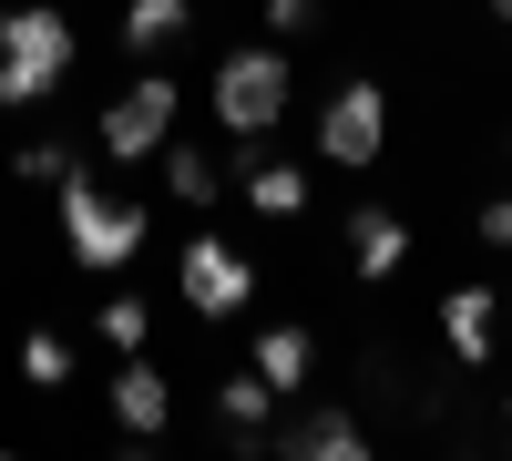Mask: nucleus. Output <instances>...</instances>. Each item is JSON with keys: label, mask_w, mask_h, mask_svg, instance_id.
I'll return each mask as SVG.
<instances>
[{"label": "nucleus", "mask_w": 512, "mask_h": 461, "mask_svg": "<svg viewBox=\"0 0 512 461\" xmlns=\"http://www.w3.org/2000/svg\"><path fill=\"white\" fill-rule=\"evenodd\" d=\"M492 21H502V31H512V0H492Z\"/></svg>", "instance_id": "21"}, {"label": "nucleus", "mask_w": 512, "mask_h": 461, "mask_svg": "<svg viewBox=\"0 0 512 461\" xmlns=\"http://www.w3.org/2000/svg\"><path fill=\"white\" fill-rule=\"evenodd\" d=\"M472 236H482V246H502V257H512V195H492V205H482V226H472Z\"/></svg>", "instance_id": "20"}, {"label": "nucleus", "mask_w": 512, "mask_h": 461, "mask_svg": "<svg viewBox=\"0 0 512 461\" xmlns=\"http://www.w3.org/2000/svg\"><path fill=\"white\" fill-rule=\"evenodd\" d=\"M93 339H103V349H123V359H134V349L154 339V298H134V287H113V298L93 308Z\"/></svg>", "instance_id": "16"}, {"label": "nucleus", "mask_w": 512, "mask_h": 461, "mask_svg": "<svg viewBox=\"0 0 512 461\" xmlns=\"http://www.w3.org/2000/svg\"><path fill=\"white\" fill-rule=\"evenodd\" d=\"M379 144H390V93L359 72V82H338V93L318 103V164H338V175H369Z\"/></svg>", "instance_id": "5"}, {"label": "nucleus", "mask_w": 512, "mask_h": 461, "mask_svg": "<svg viewBox=\"0 0 512 461\" xmlns=\"http://www.w3.org/2000/svg\"><path fill=\"white\" fill-rule=\"evenodd\" d=\"M82 62V31L62 0H11L0 11V113H31V103H52L62 82Z\"/></svg>", "instance_id": "1"}, {"label": "nucleus", "mask_w": 512, "mask_h": 461, "mask_svg": "<svg viewBox=\"0 0 512 461\" xmlns=\"http://www.w3.org/2000/svg\"><path fill=\"white\" fill-rule=\"evenodd\" d=\"M52 195H62V216H52V226H62V257H72V267L113 277V267H134V257H144V226H154V216H144L134 195H113L93 164H72Z\"/></svg>", "instance_id": "2"}, {"label": "nucleus", "mask_w": 512, "mask_h": 461, "mask_svg": "<svg viewBox=\"0 0 512 461\" xmlns=\"http://www.w3.org/2000/svg\"><path fill=\"white\" fill-rule=\"evenodd\" d=\"M287 93H297V62L277 52V41H236V52L216 62V82H205L226 144H267L277 123H287Z\"/></svg>", "instance_id": "3"}, {"label": "nucleus", "mask_w": 512, "mask_h": 461, "mask_svg": "<svg viewBox=\"0 0 512 461\" xmlns=\"http://www.w3.org/2000/svg\"><path fill=\"white\" fill-rule=\"evenodd\" d=\"M175 113H185V93H175V72H134L123 93L103 103V123H93V144L113 154V164H154L164 154V134H175Z\"/></svg>", "instance_id": "4"}, {"label": "nucleus", "mask_w": 512, "mask_h": 461, "mask_svg": "<svg viewBox=\"0 0 512 461\" xmlns=\"http://www.w3.org/2000/svg\"><path fill=\"white\" fill-rule=\"evenodd\" d=\"M216 421L236 451H267V421H277V390L256 380V369H226V390H216Z\"/></svg>", "instance_id": "12"}, {"label": "nucleus", "mask_w": 512, "mask_h": 461, "mask_svg": "<svg viewBox=\"0 0 512 461\" xmlns=\"http://www.w3.org/2000/svg\"><path fill=\"white\" fill-rule=\"evenodd\" d=\"M502 451H512V400H502Z\"/></svg>", "instance_id": "22"}, {"label": "nucleus", "mask_w": 512, "mask_h": 461, "mask_svg": "<svg viewBox=\"0 0 512 461\" xmlns=\"http://www.w3.org/2000/svg\"><path fill=\"white\" fill-rule=\"evenodd\" d=\"M72 369H82V349L62 339V328H31V339H21V380L31 390H72Z\"/></svg>", "instance_id": "17"}, {"label": "nucleus", "mask_w": 512, "mask_h": 461, "mask_svg": "<svg viewBox=\"0 0 512 461\" xmlns=\"http://www.w3.org/2000/svg\"><path fill=\"white\" fill-rule=\"evenodd\" d=\"M277 451H287V461H359V451H369V421L328 400V410H308V421H287Z\"/></svg>", "instance_id": "11"}, {"label": "nucleus", "mask_w": 512, "mask_h": 461, "mask_svg": "<svg viewBox=\"0 0 512 461\" xmlns=\"http://www.w3.org/2000/svg\"><path fill=\"white\" fill-rule=\"evenodd\" d=\"M246 369H256L277 400H287V390H308V380H318V328H308V318H267V328L246 339Z\"/></svg>", "instance_id": "7"}, {"label": "nucleus", "mask_w": 512, "mask_h": 461, "mask_svg": "<svg viewBox=\"0 0 512 461\" xmlns=\"http://www.w3.org/2000/svg\"><path fill=\"white\" fill-rule=\"evenodd\" d=\"M175 287H185V308L195 318H246L256 308V267H246V246L236 236H185V267H175Z\"/></svg>", "instance_id": "6"}, {"label": "nucleus", "mask_w": 512, "mask_h": 461, "mask_svg": "<svg viewBox=\"0 0 512 461\" xmlns=\"http://www.w3.org/2000/svg\"><path fill=\"white\" fill-rule=\"evenodd\" d=\"M185 31H195V11H185V0H123V52H134V62L175 52Z\"/></svg>", "instance_id": "14"}, {"label": "nucleus", "mask_w": 512, "mask_h": 461, "mask_svg": "<svg viewBox=\"0 0 512 461\" xmlns=\"http://www.w3.org/2000/svg\"><path fill=\"white\" fill-rule=\"evenodd\" d=\"M349 267H359V287L400 277V267H410V216H390V205H359V216H349Z\"/></svg>", "instance_id": "10"}, {"label": "nucleus", "mask_w": 512, "mask_h": 461, "mask_svg": "<svg viewBox=\"0 0 512 461\" xmlns=\"http://www.w3.org/2000/svg\"><path fill=\"white\" fill-rule=\"evenodd\" d=\"M72 164H82V154H72V134H41V144H21V185H62Z\"/></svg>", "instance_id": "18"}, {"label": "nucleus", "mask_w": 512, "mask_h": 461, "mask_svg": "<svg viewBox=\"0 0 512 461\" xmlns=\"http://www.w3.org/2000/svg\"><path fill=\"white\" fill-rule=\"evenodd\" d=\"M103 400H113V421L134 431V441H164V431H175V390H164V369H154L144 349L113 369V390H103Z\"/></svg>", "instance_id": "8"}, {"label": "nucleus", "mask_w": 512, "mask_h": 461, "mask_svg": "<svg viewBox=\"0 0 512 461\" xmlns=\"http://www.w3.org/2000/svg\"><path fill=\"white\" fill-rule=\"evenodd\" d=\"M441 339H451L461 369H492V349H502V298H492V287H451V298H441Z\"/></svg>", "instance_id": "9"}, {"label": "nucleus", "mask_w": 512, "mask_h": 461, "mask_svg": "<svg viewBox=\"0 0 512 461\" xmlns=\"http://www.w3.org/2000/svg\"><path fill=\"white\" fill-rule=\"evenodd\" d=\"M154 164H164V195H175V205H216V195H226V164L205 154V144H175V134H164Z\"/></svg>", "instance_id": "15"}, {"label": "nucleus", "mask_w": 512, "mask_h": 461, "mask_svg": "<svg viewBox=\"0 0 512 461\" xmlns=\"http://www.w3.org/2000/svg\"><path fill=\"white\" fill-rule=\"evenodd\" d=\"M236 175H246V205H256V216H277V226H297V216H308V164L256 154V164H236Z\"/></svg>", "instance_id": "13"}, {"label": "nucleus", "mask_w": 512, "mask_h": 461, "mask_svg": "<svg viewBox=\"0 0 512 461\" xmlns=\"http://www.w3.org/2000/svg\"><path fill=\"white\" fill-rule=\"evenodd\" d=\"M328 21V0H267V31L277 41H297V31H318Z\"/></svg>", "instance_id": "19"}]
</instances>
